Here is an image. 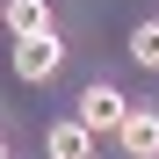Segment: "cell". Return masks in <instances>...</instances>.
Returning <instances> with one entry per match:
<instances>
[{"mask_svg": "<svg viewBox=\"0 0 159 159\" xmlns=\"http://www.w3.org/2000/svg\"><path fill=\"white\" fill-rule=\"evenodd\" d=\"M58 65H65V43H58V36H36V43H15V72L29 80V87H43V80L58 72Z\"/></svg>", "mask_w": 159, "mask_h": 159, "instance_id": "2", "label": "cell"}, {"mask_svg": "<svg viewBox=\"0 0 159 159\" xmlns=\"http://www.w3.org/2000/svg\"><path fill=\"white\" fill-rule=\"evenodd\" d=\"M0 22H7V7H0Z\"/></svg>", "mask_w": 159, "mask_h": 159, "instance_id": "8", "label": "cell"}, {"mask_svg": "<svg viewBox=\"0 0 159 159\" xmlns=\"http://www.w3.org/2000/svg\"><path fill=\"white\" fill-rule=\"evenodd\" d=\"M123 152H130V159H159V116H152V109H130V123H123Z\"/></svg>", "mask_w": 159, "mask_h": 159, "instance_id": "5", "label": "cell"}, {"mask_svg": "<svg viewBox=\"0 0 159 159\" xmlns=\"http://www.w3.org/2000/svg\"><path fill=\"white\" fill-rule=\"evenodd\" d=\"M43 152H51V159H94V130L80 123V116H65V123L43 130Z\"/></svg>", "mask_w": 159, "mask_h": 159, "instance_id": "3", "label": "cell"}, {"mask_svg": "<svg viewBox=\"0 0 159 159\" xmlns=\"http://www.w3.org/2000/svg\"><path fill=\"white\" fill-rule=\"evenodd\" d=\"M7 29L22 43H36V36H58L51 29V0H7Z\"/></svg>", "mask_w": 159, "mask_h": 159, "instance_id": "4", "label": "cell"}, {"mask_svg": "<svg viewBox=\"0 0 159 159\" xmlns=\"http://www.w3.org/2000/svg\"><path fill=\"white\" fill-rule=\"evenodd\" d=\"M0 159H7V145H0Z\"/></svg>", "mask_w": 159, "mask_h": 159, "instance_id": "7", "label": "cell"}, {"mask_svg": "<svg viewBox=\"0 0 159 159\" xmlns=\"http://www.w3.org/2000/svg\"><path fill=\"white\" fill-rule=\"evenodd\" d=\"M80 123H87L94 138H101V130H116V138H123V123H130V101L109 87V80H94V87L80 94Z\"/></svg>", "mask_w": 159, "mask_h": 159, "instance_id": "1", "label": "cell"}, {"mask_svg": "<svg viewBox=\"0 0 159 159\" xmlns=\"http://www.w3.org/2000/svg\"><path fill=\"white\" fill-rule=\"evenodd\" d=\"M130 58L159 72V22H138V29H130Z\"/></svg>", "mask_w": 159, "mask_h": 159, "instance_id": "6", "label": "cell"}]
</instances>
